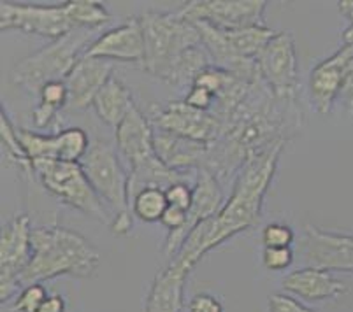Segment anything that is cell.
<instances>
[{
  "mask_svg": "<svg viewBox=\"0 0 353 312\" xmlns=\"http://www.w3.org/2000/svg\"><path fill=\"white\" fill-rule=\"evenodd\" d=\"M338 8L339 12L348 19L350 23H353V0H339Z\"/></svg>",
  "mask_w": 353,
  "mask_h": 312,
  "instance_id": "8d00e7d4",
  "label": "cell"
},
{
  "mask_svg": "<svg viewBox=\"0 0 353 312\" xmlns=\"http://www.w3.org/2000/svg\"><path fill=\"white\" fill-rule=\"evenodd\" d=\"M113 70V62L85 54L65 77V86L69 92L67 109L83 111L94 104L97 93L108 85L111 77H114Z\"/></svg>",
  "mask_w": 353,
  "mask_h": 312,
  "instance_id": "2e32d148",
  "label": "cell"
},
{
  "mask_svg": "<svg viewBox=\"0 0 353 312\" xmlns=\"http://www.w3.org/2000/svg\"><path fill=\"white\" fill-rule=\"evenodd\" d=\"M79 163L99 198L113 211L111 231L120 237L128 236L132 230L128 170L123 167L118 149L105 141L97 139Z\"/></svg>",
  "mask_w": 353,
  "mask_h": 312,
  "instance_id": "277c9868",
  "label": "cell"
},
{
  "mask_svg": "<svg viewBox=\"0 0 353 312\" xmlns=\"http://www.w3.org/2000/svg\"><path fill=\"white\" fill-rule=\"evenodd\" d=\"M285 291L307 302L336 300L348 291V286L332 272L313 267L297 269L281 281Z\"/></svg>",
  "mask_w": 353,
  "mask_h": 312,
  "instance_id": "ac0fdd59",
  "label": "cell"
},
{
  "mask_svg": "<svg viewBox=\"0 0 353 312\" xmlns=\"http://www.w3.org/2000/svg\"><path fill=\"white\" fill-rule=\"evenodd\" d=\"M35 178L53 197L62 204L83 212L85 216L95 218L111 227L113 220L108 216L102 200L90 185L79 162H60V160H35Z\"/></svg>",
  "mask_w": 353,
  "mask_h": 312,
  "instance_id": "8992f818",
  "label": "cell"
},
{
  "mask_svg": "<svg viewBox=\"0 0 353 312\" xmlns=\"http://www.w3.org/2000/svg\"><path fill=\"white\" fill-rule=\"evenodd\" d=\"M39 312H65V300H63L62 295L54 293L44 300V304L41 305Z\"/></svg>",
  "mask_w": 353,
  "mask_h": 312,
  "instance_id": "d590c367",
  "label": "cell"
},
{
  "mask_svg": "<svg viewBox=\"0 0 353 312\" xmlns=\"http://www.w3.org/2000/svg\"><path fill=\"white\" fill-rule=\"evenodd\" d=\"M57 135H59L60 162H81L92 146L88 135L83 128H65V130L57 132Z\"/></svg>",
  "mask_w": 353,
  "mask_h": 312,
  "instance_id": "d4e9b609",
  "label": "cell"
},
{
  "mask_svg": "<svg viewBox=\"0 0 353 312\" xmlns=\"http://www.w3.org/2000/svg\"><path fill=\"white\" fill-rule=\"evenodd\" d=\"M148 120L153 128L172 132L208 146H213L223 134V125L213 111H199L185 102L152 105Z\"/></svg>",
  "mask_w": 353,
  "mask_h": 312,
  "instance_id": "30bf717a",
  "label": "cell"
},
{
  "mask_svg": "<svg viewBox=\"0 0 353 312\" xmlns=\"http://www.w3.org/2000/svg\"><path fill=\"white\" fill-rule=\"evenodd\" d=\"M92 43L94 41H90V34L85 28H78L57 41H51V44L43 50L16 63L11 70V83L27 93L39 95L48 83L65 81V77L85 56Z\"/></svg>",
  "mask_w": 353,
  "mask_h": 312,
  "instance_id": "5b68a950",
  "label": "cell"
},
{
  "mask_svg": "<svg viewBox=\"0 0 353 312\" xmlns=\"http://www.w3.org/2000/svg\"><path fill=\"white\" fill-rule=\"evenodd\" d=\"M37 96H39L41 104L51 105V107L59 109V111L67 107V102H69V92H67L65 81L48 83L46 86H43Z\"/></svg>",
  "mask_w": 353,
  "mask_h": 312,
  "instance_id": "f1b7e54d",
  "label": "cell"
},
{
  "mask_svg": "<svg viewBox=\"0 0 353 312\" xmlns=\"http://www.w3.org/2000/svg\"><path fill=\"white\" fill-rule=\"evenodd\" d=\"M190 270L171 262L157 272L148 297L144 312H181L185 307V286Z\"/></svg>",
  "mask_w": 353,
  "mask_h": 312,
  "instance_id": "ffe728a7",
  "label": "cell"
},
{
  "mask_svg": "<svg viewBox=\"0 0 353 312\" xmlns=\"http://www.w3.org/2000/svg\"><path fill=\"white\" fill-rule=\"evenodd\" d=\"M155 128L139 107H134L117 128V149L128 163V170L155 158Z\"/></svg>",
  "mask_w": 353,
  "mask_h": 312,
  "instance_id": "e0dca14e",
  "label": "cell"
},
{
  "mask_svg": "<svg viewBox=\"0 0 353 312\" xmlns=\"http://www.w3.org/2000/svg\"><path fill=\"white\" fill-rule=\"evenodd\" d=\"M165 197L169 205L172 207L183 209V211H190L192 198H194V188H190L188 183H176L165 189Z\"/></svg>",
  "mask_w": 353,
  "mask_h": 312,
  "instance_id": "f546056e",
  "label": "cell"
},
{
  "mask_svg": "<svg viewBox=\"0 0 353 312\" xmlns=\"http://www.w3.org/2000/svg\"><path fill=\"white\" fill-rule=\"evenodd\" d=\"M341 41H343V46L353 48V23H350L348 27H346L345 30H343Z\"/></svg>",
  "mask_w": 353,
  "mask_h": 312,
  "instance_id": "74e56055",
  "label": "cell"
},
{
  "mask_svg": "<svg viewBox=\"0 0 353 312\" xmlns=\"http://www.w3.org/2000/svg\"><path fill=\"white\" fill-rule=\"evenodd\" d=\"M59 109L51 107L46 104H37L32 111V123H34L35 130H46L51 125L57 123V116H59Z\"/></svg>",
  "mask_w": 353,
  "mask_h": 312,
  "instance_id": "d6a6232c",
  "label": "cell"
},
{
  "mask_svg": "<svg viewBox=\"0 0 353 312\" xmlns=\"http://www.w3.org/2000/svg\"><path fill=\"white\" fill-rule=\"evenodd\" d=\"M30 218L20 214L9 220L0 233V302L11 300L21 286V275L32 258Z\"/></svg>",
  "mask_w": 353,
  "mask_h": 312,
  "instance_id": "ba28073f",
  "label": "cell"
},
{
  "mask_svg": "<svg viewBox=\"0 0 353 312\" xmlns=\"http://www.w3.org/2000/svg\"><path fill=\"white\" fill-rule=\"evenodd\" d=\"M99 265L101 253L79 231L63 227H37L32 230V258L21 275V286L59 275L92 278Z\"/></svg>",
  "mask_w": 353,
  "mask_h": 312,
  "instance_id": "7a4b0ae2",
  "label": "cell"
},
{
  "mask_svg": "<svg viewBox=\"0 0 353 312\" xmlns=\"http://www.w3.org/2000/svg\"><path fill=\"white\" fill-rule=\"evenodd\" d=\"M67 16H69L72 27L78 28H99L111 21L108 8L95 0H70L63 4Z\"/></svg>",
  "mask_w": 353,
  "mask_h": 312,
  "instance_id": "7402d4cb",
  "label": "cell"
},
{
  "mask_svg": "<svg viewBox=\"0 0 353 312\" xmlns=\"http://www.w3.org/2000/svg\"><path fill=\"white\" fill-rule=\"evenodd\" d=\"M269 312H319L307 307L297 298L285 293H272L269 297Z\"/></svg>",
  "mask_w": 353,
  "mask_h": 312,
  "instance_id": "4dcf8cb0",
  "label": "cell"
},
{
  "mask_svg": "<svg viewBox=\"0 0 353 312\" xmlns=\"http://www.w3.org/2000/svg\"><path fill=\"white\" fill-rule=\"evenodd\" d=\"M167 207L169 202L165 189L162 188H144L132 198V214L144 223H155L162 220Z\"/></svg>",
  "mask_w": 353,
  "mask_h": 312,
  "instance_id": "603a6c76",
  "label": "cell"
},
{
  "mask_svg": "<svg viewBox=\"0 0 353 312\" xmlns=\"http://www.w3.org/2000/svg\"><path fill=\"white\" fill-rule=\"evenodd\" d=\"M256 65L260 77L276 101L288 105L297 104L299 65L294 35L290 32H276L268 46L256 56Z\"/></svg>",
  "mask_w": 353,
  "mask_h": 312,
  "instance_id": "52a82bcc",
  "label": "cell"
},
{
  "mask_svg": "<svg viewBox=\"0 0 353 312\" xmlns=\"http://www.w3.org/2000/svg\"><path fill=\"white\" fill-rule=\"evenodd\" d=\"M0 141H2V147L6 149L8 156L14 160L16 165L23 169L27 174L34 172V165H32L28 154L25 153L18 130L11 123V120H9V116L6 114L4 109L0 111Z\"/></svg>",
  "mask_w": 353,
  "mask_h": 312,
  "instance_id": "cb8c5ba5",
  "label": "cell"
},
{
  "mask_svg": "<svg viewBox=\"0 0 353 312\" xmlns=\"http://www.w3.org/2000/svg\"><path fill=\"white\" fill-rule=\"evenodd\" d=\"M183 102L190 105V107L199 109V111L210 112V109L213 107L214 102H216V96H214L211 92H208L206 88L194 85L190 90H188L187 96H185V101Z\"/></svg>",
  "mask_w": 353,
  "mask_h": 312,
  "instance_id": "1f68e13d",
  "label": "cell"
},
{
  "mask_svg": "<svg viewBox=\"0 0 353 312\" xmlns=\"http://www.w3.org/2000/svg\"><path fill=\"white\" fill-rule=\"evenodd\" d=\"M265 0H192L178 12L188 21H204L221 30H234L265 25Z\"/></svg>",
  "mask_w": 353,
  "mask_h": 312,
  "instance_id": "8fae6325",
  "label": "cell"
},
{
  "mask_svg": "<svg viewBox=\"0 0 353 312\" xmlns=\"http://www.w3.org/2000/svg\"><path fill=\"white\" fill-rule=\"evenodd\" d=\"M262 263L271 272L287 270L294 263V251L292 247H264Z\"/></svg>",
  "mask_w": 353,
  "mask_h": 312,
  "instance_id": "83f0119b",
  "label": "cell"
},
{
  "mask_svg": "<svg viewBox=\"0 0 353 312\" xmlns=\"http://www.w3.org/2000/svg\"><path fill=\"white\" fill-rule=\"evenodd\" d=\"M48 297L50 293H48L46 286H43V282H32L18 293L11 309L14 312H39L41 305Z\"/></svg>",
  "mask_w": 353,
  "mask_h": 312,
  "instance_id": "484cf974",
  "label": "cell"
},
{
  "mask_svg": "<svg viewBox=\"0 0 353 312\" xmlns=\"http://www.w3.org/2000/svg\"><path fill=\"white\" fill-rule=\"evenodd\" d=\"M188 312H223V305L213 295L199 293L188 304Z\"/></svg>",
  "mask_w": 353,
  "mask_h": 312,
  "instance_id": "836d02e7",
  "label": "cell"
},
{
  "mask_svg": "<svg viewBox=\"0 0 353 312\" xmlns=\"http://www.w3.org/2000/svg\"><path fill=\"white\" fill-rule=\"evenodd\" d=\"M294 239V230L285 223H269L262 230L264 247H290Z\"/></svg>",
  "mask_w": 353,
  "mask_h": 312,
  "instance_id": "4316f807",
  "label": "cell"
},
{
  "mask_svg": "<svg viewBox=\"0 0 353 312\" xmlns=\"http://www.w3.org/2000/svg\"><path fill=\"white\" fill-rule=\"evenodd\" d=\"M225 202L227 200L225 195H223V188L220 185V179L211 170H208L206 167H201L197 170V178H195L194 198H192L190 211H188L187 225L181 230L167 233L165 244H163V255L171 260L176 258L187 237L190 236V231L201 221L216 216L221 207L225 205Z\"/></svg>",
  "mask_w": 353,
  "mask_h": 312,
  "instance_id": "7c38bea8",
  "label": "cell"
},
{
  "mask_svg": "<svg viewBox=\"0 0 353 312\" xmlns=\"http://www.w3.org/2000/svg\"><path fill=\"white\" fill-rule=\"evenodd\" d=\"M92 107L95 109L97 116L105 125L117 130L121 121L128 116V112L136 107V104H134L132 95L127 86L117 77H111L108 85L97 93Z\"/></svg>",
  "mask_w": 353,
  "mask_h": 312,
  "instance_id": "44dd1931",
  "label": "cell"
},
{
  "mask_svg": "<svg viewBox=\"0 0 353 312\" xmlns=\"http://www.w3.org/2000/svg\"><path fill=\"white\" fill-rule=\"evenodd\" d=\"M353 56V48H339L332 56L325 58L311 70L310 95L311 104L319 114H329L334 102L341 95L345 85L346 65Z\"/></svg>",
  "mask_w": 353,
  "mask_h": 312,
  "instance_id": "9a60e30c",
  "label": "cell"
},
{
  "mask_svg": "<svg viewBox=\"0 0 353 312\" xmlns=\"http://www.w3.org/2000/svg\"><path fill=\"white\" fill-rule=\"evenodd\" d=\"M303 256L307 267L329 272L353 274V236L327 231L314 225H306Z\"/></svg>",
  "mask_w": 353,
  "mask_h": 312,
  "instance_id": "4fadbf2b",
  "label": "cell"
},
{
  "mask_svg": "<svg viewBox=\"0 0 353 312\" xmlns=\"http://www.w3.org/2000/svg\"><path fill=\"white\" fill-rule=\"evenodd\" d=\"M85 54L109 62L143 63L144 32L141 18H128L120 27L99 35Z\"/></svg>",
  "mask_w": 353,
  "mask_h": 312,
  "instance_id": "5bb4252c",
  "label": "cell"
},
{
  "mask_svg": "<svg viewBox=\"0 0 353 312\" xmlns=\"http://www.w3.org/2000/svg\"><path fill=\"white\" fill-rule=\"evenodd\" d=\"M283 144L285 139L274 141L264 149L250 154L241 165L229 200L216 216H213L211 249L259 223L265 193L274 178Z\"/></svg>",
  "mask_w": 353,
  "mask_h": 312,
  "instance_id": "6da1fadb",
  "label": "cell"
},
{
  "mask_svg": "<svg viewBox=\"0 0 353 312\" xmlns=\"http://www.w3.org/2000/svg\"><path fill=\"white\" fill-rule=\"evenodd\" d=\"M0 30H18L27 35L57 39L70 34L76 28L70 23L63 4H16V2H0Z\"/></svg>",
  "mask_w": 353,
  "mask_h": 312,
  "instance_id": "9c48e42d",
  "label": "cell"
},
{
  "mask_svg": "<svg viewBox=\"0 0 353 312\" xmlns=\"http://www.w3.org/2000/svg\"><path fill=\"white\" fill-rule=\"evenodd\" d=\"M141 25L144 32L141 65L150 76L171 85L181 58L202 44L197 27L179 12H146L141 16Z\"/></svg>",
  "mask_w": 353,
  "mask_h": 312,
  "instance_id": "3957f363",
  "label": "cell"
},
{
  "mask_svg": "<svg viewBox=\"0 0 353 312\" xmlns=\"http://www.w3.org/2000/svg\"><path fill=\"white\" fill-rule=\"evenodd\" d=\"M187 220H188L187 211L169 205V207L165 209V212H163L160 223H162L169 231H176V230H181V228L187 225Z\"/></svg>",
  "mask_w": 353,
  "mask_h": 312,
  "instance_id": "e575fe53",
  "label": "cell"
},
{
  "mask_svg": "<svg viewBox=\"0 0 353 312\" xmlns=\"http://www.w3.org/2000/svg\"><path fill=\"white\" fill-rule=\"evenodd\" d=\"M155 153L169 169L178 170V172H188L192 169H201L204 167L210 154L208 144L197 143V141L187 139L178 134L155 128Z\"/></svg>",
  "mask_w": 353,
  "mask_h": 312,
  "instance_id": "d6986e66",
  "label": "cell"
}]
</instances>
